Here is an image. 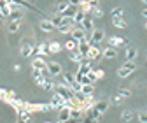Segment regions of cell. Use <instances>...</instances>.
Wrapping results in <instances>:
<instances>
[{
	"label": "cell",
	"instance_id": "obj_1",
	"mask_svg": "<svg viewBox=\"0 0 147 123\" xmlns=\"http://www.w3.org/2000/svg\"><path fill=\"white\" fill-rule=\"evenodd\" d=\"M53 90L54 92H56V93H60L65 100H70L72 97H74V93H76V92H74L72 90V88L67 84V83H60V84H54V88H53Z\"/></svg>",
	"mask_w": 147,
	"mask_h": 123
},
{
	"label": "cell",
	"instance_id": "obj_2",
	"mask_svg": "<svg viewBox=\"0 0 147 123\" xmlns=\"http://www.w3.org/2000/svg\"><path fill=\"white\" fill-rule=\"evenodd\" d=\"M105 39V32L102 28H93V32H91V37H88V41L91 44H98Z\"/></svg>",
	"mask_w": 147,
	"mask_h": 123
},
{
	"label": "cell",
	"instance_id": "obj_3",
	"mask_svg": "<svg viewBox=\"0 0 147 123\" xmlns=\"http://www.w3.org/2000/svg\"><path fill=\"white\" fill-rule=\"evenodd\" d=\"M84 113H86V120H89V121H100V118H102V113L95 107V105H91V107L86 109Z\"/></svg>",
	"mask_w": 147,
	"mask_h": 123
},
{
	"label": "cell",
	"instance_id": "obj_4",
	"mask_svg": "<svg viewBox=\"0 0 147 123\" xmlns=\"http://www.w3.org/2000/svg\"><path fill=\"white\" fill-rule=\"evenodd\" d=\"M47 70H49V74H51L53 77H54V76H60V74L63 72L60 62H49V63H47Z\"/></svg>",
	"mask_w": 147,
	"mask_h": 123
},
{
	"label": "cell",
	"instance_id": "obj_5",
	"mask_svg": "<svg viewBox=\"0 0 147 123\" xmlns=\"http://www.w3.org/2000/svg\"><path fill=\"white\" fill-rule=\"evenodd\" d=\"M70 35H72V37L76 39L77 42H79V41H84V39L88 41V35H86V30H84L82 27H77V28H72Z\"/></svg>",
	"mask_w": 147,
	"mask_h": 123
},
{
	"label": "cell",
	"instance_id": "obj_6",
	"mask_svg": "<svg viewBox=\"0 0 147 123\" xmlns=\"http://www.w3.org/2000/svg\"><path fill=\"white\" fill-rule=\"evenodd\" d=\"M51 105H53L54 109H61L63 105H65V99H63L60 93L54 92V93H53V97H51Z\"/></svg>",
	"mask_w": 147,
	"mask_h": 123
},
{
	"label": "cell",
	"instance_id": "obj_7",
	"mask_svg": "<svg viewBox=\"0 0 147 123\" xmlns=\"http://www.w3.org/2000/svg\"><path fill=\"white\" fill-rule=\"evenodd\" d=\"M91 46H93V44H91L89 41H79V44H77V51L81 53V55L82 56H88V53H89V49H91Z\"/></svg>",
	"mask_w": 147,
	"mask_h": 123
},
{
	"label": "cell",
	"instance_id": "obj_8",
	"mask_svg": "<svg viewBox=\"0 0 147 123\" xmlns=\"http://www.w3.org/2000/svg\"><path fill=\"white\" fill-rule=\"evenodd\" d=\"M70 120V107L68 105H63L61 109H58V121H68Z\"/></svg>",
	"mask_w": 147,
	"mask_h": 123
},
{
	"label": "cell",
	"instance_id": "obj_9",
	"mask_svg": "<svg viewBox=\"0 0 147 123\" xmlns=\"http://www.w3.org/2000/svg\"><path fill=\"white\" fill-rule=\"evenodd\" d=\"M56 30H58L60 33H70V32H72V20L65 18L63 23H61L60 27H56Z\"/></svg>",
	"mask_w": 147,
	"mask_h": 123
},
{
	"label": "cell",
	"instance_id": "obj_10",
	"mask_svg": "<svg viewBox=\"0 0 147 123\" xmlns=\"http://www.w3.org/2000/svg\"><path fill=\"white\" fill-rule=\"evenodd\" d=\"M102 56H103V58H107V60L116 58V56H117V49H116L114 46H109V48H105V49L102 51Z\"/></svg>",
	"mask_w": 147,
	"mask_h": 123
},
{
	"label": "cell",
	"instance_id": "obj_11",
	"mask_svg": "<svg viewBox=\"0 0 147 123\" xmlns=\"http://www.w3.org/2000/svg\"><path fill=\"white\" fill-rule=\"evenodd\" d=\"M33 55V46L30 44V42H23L21 44V56L23 58H28V56H32Z\"/></svg>",
	"mask_w": 147,
	"mask_h": 123
},
{
	"label": "cell",
	"instance_id": "obj_12",
	"mask_svg": "<svg viewBox=\"0 0 147 123\" xmlns=\"http://www.w3.org/2000/svg\"><path fill=\"white\" fill-rule=\"evenodd\" d=\"M77 9H79L77 5H70V4H68V7H67V9H65L63 12H60V14H61L63 18H68V20H72V18H74V16H76V12H77Z\"/></svg>",
	"mask_w": 147,
	"mask_h": 123
},
{
	"label": "cell",
	"instance_id": "obj_13",
	"mask_svg": "<svg viewBox=\"0 0 147 123\" xmlns=\"http://www.w3.org/2000/svg\"><path fill=\"white\" fill-rule=\"evenodd\" d=\"M81 27L86 30V32H93V18H91L89 14H86V18H84V20H82V23H81Z\"/></svg>",
	"mask_w": 147,
	"mask_h": 123
},
{
	"label": "cell",
	"instance_id": "obj_14",
	"mask_svg": "<svg viewBox=\"0 0 147 123\" xmlns=\"http://www.w3.org/2000/svg\"><path fill=\"white\" fill-rule=\"evenodd\" d=\"M39 27H40V30H42V32H46V33H51L54 28H56V27L51 23V20H42V21L39 23Z\"/></svg>",
	"mask_w": 147,
	"mask_h": 123
},
{
	"label": "cell",
	"instance_id": "obj_15",
	"mask_svg": "<svg viewBox=\"0 0 147 123\" xmlns=\"http://www.w3.org/2000/svg\"><path fill=\"white\" fill-rule=\"evenodd\" d=\"M100 56H102V49H98L96 44H93V46H91V49H89V53H88V58L89 60H98Z\"/></svg>",
	"mask_w": 147,
	"mask_h": 123
},
{
	"label": "cell",
	"instance_id": "obj_16",
	"mask_svg": "<svg viewBox=\"0 0 147 123\" xmlns=\"http://www.w3.org/2000/svg\"><path fill=\"white\" fill-rule=\"evenodd\" d=\"M82 116H84V111L81 109V107H70V120H82Z\"/></svg>",
	"mask_w": 147,
	"mask_h": 123
},
{
	"label": "cell",
	"instance_id": "obj_17",
	"mask_svg": "<svg viewBox=\"0 0 147 123\" xmlns=\"http://www.w3.org/2000/svg\"><path fill=\"white\" fill-rule=\"evenodd\" d=\"M128 41L126 39H123V37H117V35H112V37L109 39V46H114V48H117V46H123V44H126Z\"/></svg>",
	"mask_w": 147,
	"mask_h": 123
},
{
	"label": "cell",
	"instance_id": "obj_18",
	"mask_svg": "<svg viewBox=\"0 0 147 123\" xmlns=\"http://www.w3.org/2000/svg\"><path fill=\"white\" fill-rule=\"evenodd\" d=\"M112 23H114L116 28H126L128 27V23L123 16H112Z\"/></svg>",
	"mask_w": 147,
	"mask_h": 123
},
{
	"label": "cell",
	"instance_id": "obj_19",
	"mask_svg": "<svg viewBox=\"0 0 147 123\" xmlns=\"http://www.w3.org/2000/svg\"><path fill=\"white\" fill-rule=\"evenodd\" d=\"M32 67L39 69V70H44V69H47V63L42 60V56H35V60L32 62Z\"/></svg>",
	"mask_w": 147,
	"mask_h": 123
},
{
	"label": "cell",
	"instance_id": "obj_20",
	"mask_svg": "<svg viewBox=\"0 0 147 123\" xmlns=\"http://www.w3.org/2000/svg\"><path fill=\"white\" fill-rule=\"evenodd\" d=\"M20 27H21V21L9 20V23H7V32H9V33H16L18 30H20Z\"/></svg>",
	"mask_w": 147,
	"mask_h": 123
},
{
	"label": "cell",
	"instance_id": "obj_21",
	"mask_svg": "<svg viewBox=\"0 0 147 123\" xmlns=\"http://www.w3.org/2000/svg\"><path fill=\"white\" fill-rule=\"evenodd\" d=\"M109 100H98V102H95V107L103 114V113H107V109H109Z\"/></svg>",
	"mask_w": 147,
	"mask_h": 123
},
{
	"label": "cell",
	"instance_id": "obj_22",
	"mask_svg": "<svg viewBox=\"0 0 147 123\" xmlns=\"http://www.w3.org/2000/svg\"><path fill=\"white\" fill-rule=\"evenodd\" d=\"M63 20H65V18H63L60 12H54V14L51 16V23H53L54 27H60V25L63 23Z\"/></svg>",
	"mask_w": 147,
	"mask_h": 123
},
{
	"label": "cell",
	"instance_id": "obj_23",
	"mask_svg": "<svg viewBox=\"0 0 147 123\" xmlns=\"http://www.w3.org/2000/svg\"><path fill=\"white\" fill-rule=\"evenodd\" d=\"M68 58H70V60H72V62H76V63H81V62H82V58H84V56H82V55H81V53H79V51H77V49H74V51H70V56H68Z\"/></svg>",
	"mask_w": 147,
	"mask_h": 123
},
{
	"label": "cell",
	"instance_id": "obj_24",
	"mask_svg": "<svg viewBox=\"0 0 147 123\" xmlns=\"http://www.w3.org/2000/svg\"><path fill=\"white\" fill-rule=\"evenodd\" d=\"M81 92H82L84 95H93V93H95V86H93V83L82 84V86H81Z\"/></svg>",
	"mask_w": 147,
	"mask_h": 123
},
{
	"label": "cell",
	"instance_id": "obj_25",
	"mask_svg": "<svg viewBox=\"0 0 147 123\" xmlns=\"http://www.w3.org/2000/svg\"><path fill=\"white\" fill-rule=\"evenodd\" d=\"M84 18H86V12H84V11H81V9H77L76 16L72 18V21H74V23H79V25H81V23H82V20H84Z\"/></svg>",
	"mask_w": 147,
	"mask_h": 123
},
{
	"label": "cell",
	"instance_id": "obj_26",
	"mask_svg": "<svg viewBox=\"0 0 147 123\" xmlns=\"http://www.w3.org/2000/svg\"><path fill=\"white\" fill-rule=\"evenodd\" d=\"M137 56H138V51H137L135 48H131V46H130V48L126 49V60H135Z\"/></svg>",
	"mask_w": 147,
	"mask_h": 123
},
{
	"label": "cell",
	"instance_id": "obj_27",
	"mask_svg": "<svg viewBox=\"0 0 147 123\" xmlns=\"http://www.w3.org/2000/svg\"><path fill=\"white\" fill-rule=\"evenodd\" d=\"M77 44H79V42H77L76 39H74V37H72V39H68V41L65 42V49H68V51H74V49H77Z\"/></svg>",
	"mask_w": 147,
	"mask_h": 123
},
{
	"label": "cell",
	"instance_id": "obj_28",
	"mask_svg": "<svg viewBox=\"0 0 147 123\" xmlns=\"http://www.w3.org/2000/svg\"><path fill=\"white\" fill-rule=\"evenodd\" d=\"M131 72H133L131 69H128V67H124V65H123V67L117 70V76H119V77H128V76H130Z\"/></svg>",
	"mask_w": 147,
	"mask_h": 123
},
{
	"label": "cell",
	"instance_id": "obj_29",
	"mask_svg": "<svg viewBox=\"0 0 147 123\" xmlns=\"http://www.w3.org/2000/svg\"><path fill=\"white\" fill-rule=\"evenodd\" d=\"M121 120H123V121H133V120H135V113H133V111H124V113L121 114Z\"/></svg>",
	"mask_w": 147,
	"mask_h": 123
},
{
	"label": "cell",
	"instance_id": "obj_30",
	"mask_svg": "<svg viewBox=\"0 0 147 123\" xmlns=\"http://www.w3.org/2000/svg\"><path fill=\"white\" fill-rule=\"evenodd\" d=\"M61 76H63V83H67L68 86H70L74 81H76V76H74V74H70V72H65V74L61 72Z\"/></svg>",
	"mask_w": 147,
	"mask_h": 123
},
{
	"label": "cell",
	"instance_id": "obj_31",
	"mask_svg": "<svg viewBox=\"0 0 147 123\" xmlns=\"http://www.w3.org/2000/svg\"><path fill=\"white\" fill-rule=\"evenodd\" d=\"M60 51H61L60 42H49V53H60Z\"/></svg>",
	"mask_w": 147,
	"mask_h": 123
},
{
	"label": "cell",
	"instance_id": "obj_32",
	"mask_svg": "<svg viewBox=\"0 0 147 123\" xmlns=\"http://www.w3.org/2000/svg\"><path fill=\"white\" fill-rule=\"evenodd\" d=\"M42 88H44V90H53V88H54V83H53V79L51 77H46V81H44V84H42Z\"/></svg>",
	"mask_w": 147,
	"mask_h": 123
},
{
	"label": "cell",
	"instance_id": "obj_33",
	"mask_svg": "<svg viewBox=\"0 0 147 123\" xmlns=\"http://www.w3.org/2000/svg\"><path fill=\"white\" fill-rule=\"evenodd\" d=\"M117 95H121L123 99H128V97L131 95V92L128 90V88H119V92H117Z\"/></svg>",
	"mask_w": 147,
	"mask_h": 123
},
{
	"label": "cell",
	"instance_id": "obj_34",
	"mask_svg": "<svg viewBox=\"0 0 147 123\" xmlns=\"http://www.w3.org/2000/svg\"><path fill=\"white\" fill-rule=\"evenodd\" d=\"M91 14H93V18H102V16H103V11H102L100 5H98V7H93V9H91Z\"/></svg>",
	"mask_w": 147,
	"mask_h": 123
},
{
	"label": "cell",
	"instance_id": "obj_35",
	"mask_svg": "<svg viewBox=\"0 0 147 123\" xmlns=\"http://www.w3.org/2000/svg\"><path fill=\"white\" fill-rule=\"evenodd\" d=\"M0 11H2L4 18H9V16H11V12H12V7H11V4H9V5H5V7H0Z\"/></svg>",
	"mask_w": 147,
	"mask_h": 123
},
{
	"label": "cell",
	"instance_id": "obj_36",
	"mask_svg": "<svg viewBox=\"0 0 147 123\" xmlns=\"http://www.w3.org/2000/svg\"><path fill=\"white\" fill-rule=\"evenodd\" d=\"M67 7H68V2H60V4L56 5V12H63Z\"/></svg>",
	"mask_w": 147,
	"mask_h": 123
},
{
	"label": "cell",
	"instance_id": "obj_37",
	"mask_svg": "<svg viewBox=\"0 0 147 123\" xmlns=\"http://www.w3.org/2000/svg\"><path fill=\"white\" fill-rule=\"evenodd\" d=\"M51 109H54L53 105H51V102H49V104H42V105H40V111H42V113H49Z\"/></svg>",
	"mask_w": 147,
	"mask_h": 123
},
{
	"label": "cell",
	"instance_id": "obj_38",
	"mask_svg": "<svg viewBox=\"0 0 147 123\" xmlns=\"http://www.w3.org/2000/svg\"><path fill=\"white\" fill-rule=\"evenodd\" d=\"M138 121H142V123H147V111H142V113H138Z\"/></svg>",
	"mask_w": 147,
	"mask_h": 123
},
{
	"label": "cell",
	"instance_id": "obj_39",
	"mask_svg": "<svg viewBox=\"0 0 147 123\" xmlns=\"http://www.w3.org/2000/svg\"><path fill=\"white\" fill-rule=\"evenodd\" d=\"M112 16H123V7H114L112 9Z\"/></svg>",
	"mask_w": 147,
	"mask_h": 123
},
{
	"label": "cell",
	"instance_id": "obj_40",
	"mask_svg": "<svg viewBox=\"0 0 147 123\" xmlns=\"http://www.w3.org/2000/svg\"><path fill=\"white\" fill-rule=\"evenodd\" d=\"M88 77H89L91 81H93V83H95V79H98V77H96V72H95V70H89V72H88Z\"/></svg>",
	"mask_w": 147,
	"mask_h": 123
},
{
	"label": "cell",
	"instance_id": "obj_41",
	"mask_svg": "<svg viewBox=\"0 0 147 123\" xmlns=\"http://www.w3.org/2000/svg\"><path fill=\"white\" fill-rule=\"evenodd\" d=\"M88 4H89V7H91V9L100 5V2H98V0H88Z\"/></svg>",
	"mask_w": 147,
	"mask_h": 123
},
{
	"label": "cell",
	"instance_id": "obj_42",
	"mask_svg": "<svg viewBox=\"0 0 147 123\" xmlns=\"http://www.w3.org/2000/svg\"><path fill=\"white\" fill-rule=\"evenodd\" d=\"M81 2H82V0H68V4H70V5H79Z\"/></svg>",
	"mask_w": 147,
	"mask_h": 123
},
{
	"label": "cell",
	"instance_id": "obj_43",
	"mask_svg": "<svg viewBox=\"0 0 147 123\" xmlns=\"http://www.w3.org/2000/svg\"><path fill=\"white\" fill-rule=\"evenodd\" d=\"M96 77H98V79H100V77H103V70H102V69H98V70H96Z\"/></svg>",
	"mask_w": 147,
	"mask_h": 123
},
{
	"label": "cell",
	"instance_id": "obj_44",
	"mask_svg": "<svg viewBox=\"0 0 147 123\" xmlns=\"http://www.w3.org/2000/svg\"><path fill=\"white\" fill-rule=\"evenodd\" d=\"M142 14H144V16L147 18V9H144V11H142Z\"/></svg>",
	"mask_w": 147,
	"mask_h": 123
},
{
	"label": "cell",
	"instance_id": "obj_45",
	"mask_svg": "<svg viewBox=\"0 0 147 123\" xmlns=\"http://www.w3.org/2000/svg\"><path fill=\"white\" fill-rule=\"evenodd\" d=\"M4 20V14H2V11H0V21H2Z\"/></svg>",
	"mask_w": 147,
	"mask_h": 123
},
{
	"label": "cell",
	"instance_id": "obj_46",
	"mask_svg": "<svg viewBox=\"0 0 147 123\" xmlns=\"http://www.w3.org/2000/svg\"><path fill=\"white\" fill-rule=\"evenodd\" d=\"M142 2H144V4H147V0H142Z\"/></svg>",
	"mask_w": 147,
	"mask_h": 123
},
{
	"label": "cell",
	"instance_id": "obj_47",
	"mask_svg": "<svg viewBox=\"0 0 147 123\" xmlns=\"http://www.w3.org/2000/svg\"><path fill=\"white\" fill-rule=\"evenodd\" d=\"M145 30H147V21H145Z\"/></svg>",
	"mask_w": 147,
	"mask_h": 123
}]
</instances>
